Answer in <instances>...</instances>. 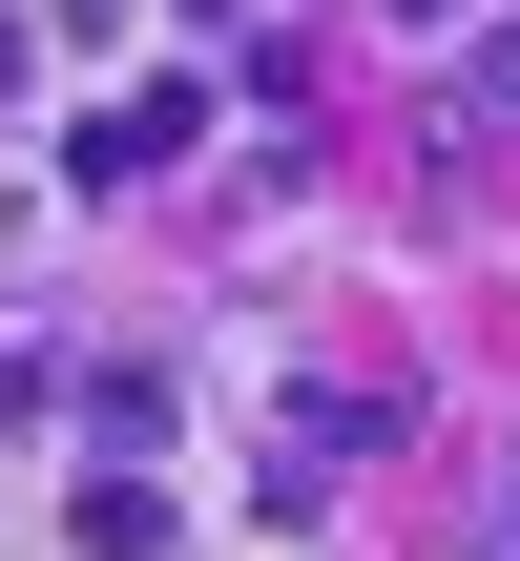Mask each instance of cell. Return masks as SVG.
Masks as SVG:
<instances>
[{
  "label": "cell",
  "mask_w": 520,
  "mask_h": 561,
  "mask_svg": "<svg viewBox=\"0 0 520 561\" xmlns=\"http://www.w3.org/2000/svg\"><path fill=\"white\" fill-rule=\"evenodd\" d=\"M63 541H83V561H167V479H83Z\"/></svg>",
  "instance_id": "obj_1"
},
{
  "label": "cell",
  "mask_w": 520,
  "mask_h": 561,
  "mask_svg": "<svg viewBox=\"0 0 520 561\" xmlns=\"http://www.w3.org/2000/svg\"><path fill=\"white\" fill-rule=\"evenodd\" d=\"M396 21H438V0H396Z\"/></svg>",
  "instance_id": "obj_2"
}]
</instances>
